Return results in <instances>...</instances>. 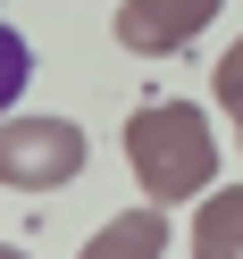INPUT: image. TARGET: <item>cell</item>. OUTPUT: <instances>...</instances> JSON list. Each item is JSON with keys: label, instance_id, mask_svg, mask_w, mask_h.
<instances>
[{"label": "cell", "instance_id": "obj_1", "mask_svg": "<svg viewBox=\"0 0 243 259\" xmlns=\"http://www.w3.org/2000/svg\"><path fill=\"white\" fill-rule=\"evenodd\" d=\"M126 167H134L143 201L176 209L193 201V192H210V176H218V134H210V117L193 101H151L126 117Z\"/></svg>", "mask_w": 243, "mask_h": 259}, {"label": "cell", "instance_id": "obj_2", "mask_svg": "<svg viewBox=\"0 0 243 259\" xmlns=\"http://www.w3.org/2000/svg\"><path fill=\"white\" fill-rule=\"evenodd\" d=\"M84 176V125L67 117H0V184L9 192H59Z\"/></svg>", "mask_w": 243, "mask_h": 259}, {"label": "cell", "instance_id": "obj_3", "mask_svg": "<svg viewBox=\"0 0 243 259\" xmlns=\"http://www.w3.org/2000/svg\"><path fill=\"white\" fill-rule=\"evenodd\" d=\"M210 17H218V0H118V51H134V59H176Z\"/></svg>", "mask_w": 243, "mask_h": 259}, {"label": "cell", "instance_id": "obj_4", "mask_svg": "<svg viewBox=\"0 0 243 259\" xmlns=\"http://www.w3.org/2000/svg\"><path fill=\"white\" fill-rule=\"evenodd\" d=\"M159 251H168V209L143 201V209H118L76 259H159Z\"/></svg>", "mask_w": 243, "mask_h": 259}, {"label": "cell", "instance_id": "obj_5", "mask_svg": "<svg viewBox=\"0 0 243 259\" xmlns=\"http://www.w3.org/2000/svg\"><path fill=\"white\" fill-rule=\"evenodd\" d=\"M193 259H243V184H210L193 209Z\"/></svg>", "mask_w": 243, "mask_h": 259}, {"label": "cell", "instance_id": "obj_6", "mask_svg": "<svg viewBox=\"0 0 243 259\" xmlns=\"http://www.w3.org/2000/svg\"><path fill=\"white\" fill-rule=\"evenodd\" d=\"M25 84H34V51H25L17 25H0V117L25 101Z\"/></svg>", "mask_w": 243, "mask_h": 259}, {"label": "cell", "instance_id": "obj_7", "mask_svg": "<svg viewBox=\"0 0 243 259\" xmlns=\"http://www.w3.org/2000/svg\"><path fill=\"white\" fill-rule=\"evenodd\" d=\"M210 92H218V109L243 125V34H235V51H226L218 67H210Z\"/></svg>", "mask_w": 243, "mask_h": 259}, {"label": "cell", "instance_id": "obj_8", "mask_svg": "<svg viewBox=\"0 0 243 259\" xmlns=\"http://www.w3.org/2000/svg\"><path fill=\"white\" fill-rule=\"evenodd\" d=\"M0 259H25V251H17V242H0Z\"/></svg>", "mask_w": 243, "mask_h": 259}, {"label": "cell", "instance_id": "obj_9", "mask_svg": "<svg viewBox=\"0 0 243 259\" xmlns=\"http://www.w3.org/2000/svg\"><path fill=\"white\" fill-rule=\"evenodd\" d=\"M235 142H243V134H235Z\"/></svg>", "mask_w": 243, "mask_h": 259}]
</instances>
